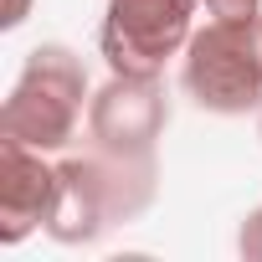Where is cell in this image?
<instances>
[{
    "mask_svg": "<svg viewBox=\"0 0 262 262\" xmlns=\"http://www.w3.org/2000/svg\"><path fill=\"white\" fill-rule=\"evenodd\" d=\"M160 195L155 155H118L93 144L88 155H67L57 165V206L47 216V236L62 247H88L113 226L139 221Z\"/></svg>",
    "mask_w": 262,
    "mask_h": 262,
    "instance_id": "1",
    "label": "cell"
},
{
    "mask_svg": "<svg viewBox=\"0 0 262 262\" xmlns=\"http://www.w3.org/2000/svg\"><path fill=\"white\" fill-rule=\"evenodd\" d=\"M93 103L88 93V67L72 47L62 41H41L26 52L21 62V77L0 108V134L6 139H21L31 149H67L77 139V123H82V108Z\"/></svg>",
    "mask_w": 262,
    "mask_h": 262,
    "instance_id": "2",
    "label": "cell"
},
{
    "mask_svg": "<svg viewBox=\"0 0 262 262\" xmlns=\"http://www.w3.org/2000/svg\"><path fill=\"white\" fill-rule=\"evenodd\" d=\"M180 88L195 108L221 118L262 108V16H211L195 26L190 47L180 52Z\"/></svg>",
    "mask_w": 262,
    "mask_h": 262,
    "instance_id": "3",
    "label": "cell"
},
{
    "mask_svg": "<svg viewBox=\"0 0 262 262\" xmlns=\"http://www.w3.org/2000/svg\"><path fill=\"white\" fill-rule=\"evenodd\" d=\"M195 6L201 0H108L98 26V52L108 72L160 77L190 47Z\"/></svg>",
    "mask_w": 262,
    "mask_h": 262,
    "instance_id": "4",
    "label": "cell"
},
{
    "mask_svg": "<svg viewBox=\"0 0 262 262\" xmlns=\"http://www.w3.org/2000/svg\"><path fill=\"white\" fill-rule=\"evenodd\" d=\"M165 123H170V98L160 77L113 72L88 103V139L118 155H155Z\"/></svg>",
    "mask_w": 262,
    "mask_h": 262,
    "instance_id": "5",
    "label": "cell"
},
{
    "mask_svg": "<svg viewBox=\"0 0 262 262\" xmlns=\"http://www.w3.org/2000/svg\"><path fill=\"white\" fill-rule=\"evenodd\" d=\"M52 206H57V165H47V149L0 134V242L21 247L36 226H47Z\"/></svg>",
    "mask_w": 262,
    "mask_h": 262,
    "instance_id": "6",
    "label": "cell"
},
{
    "mask_svg": "<svg viewBox=\"0 0 262 262\" xmlns=\"http://www.w3.org/2000/svg\"><path fill=\"white\" fill-rule=\"evenodd\" d=\"M236 252L247 262H262V206H252L242 216V231H236Z\"/></svg>",
    "mask_w": 262,
    "mask_h": 262,
    "instance_id": "7",
    "label": "cell"
},
{
    "mask_svg": "<svg viewBox=\"0 0 262 262\" xmlns=\"http://www.w3.org/2000/svg\"><path fill=\"white\" fill-rule=\"evenodd\" d=\"M206 16H221V21H236V16H262V0H201Z\"/></svg>",
    "mask_w": 262,
    "mask_h": 262,
    "instance_id": "8",
    "label": "cell"
},
{
    "mask_svg": "<svg viewBox=\"0 0 262 262\" xmlns=\"http://www.w3.org/2000/svg\"><path fill=\"white\" fill-rule=\"evenodd\" d=\"M26 16H31V0H6V16H0V26L16 31V26H26Z\"/></svg>",
    "mask_w": 262,
    "mask_h": 262,
    "instance_id": "9",
    "label": "cell"
},
{
    "mask_svg": "<svg viewBox=\"0 0 262 262\" xmlns=\"http://www.w3.org/2000/svg\"><path fill=\"white\" fill-rule=\"evenodd\" d=\"M257 139H262V108H257Z\"/></svg>",
    "mask_w": 262,
    "mask_h": 262,
    "instance_id": "10",
    "label": "cell"
}]
</instances>
